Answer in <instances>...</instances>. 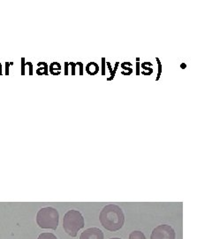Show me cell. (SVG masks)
Returning <instances> with one entry per match:
<instances>
[{
    "instance_id": "3",
    "label": "cell",
    "mask_w": 212,
    "mask_h": 239,
    "mask_svg": "<svg viewBox=\"0 0 212 239\" xmlns=\"http://www.w3.org/2000/svg\"><path fill=\"white\" fill-rule=\"evenodd\" d=\"M58 212L53 207H43L37 212L36 223L41 229H51L55 230L58 226Z\"/></svg>"
},
{
    "instance_id": "9",
    "label": "cell",
    "mask_w": 212,
    "mask_h": 239,
    "mask_svg": "<svg viewBox=\"0 0 212 239\" xmlns=\"http://www.w3.org/2000/svg\"><path fill=\"white\" fill-rule=\"evenodd\" d=\"M129 239H146L141 231H133L129 235Z\"/></svg>"
},
{
    "instance_id": "4",
    "label": "cell",
    "mask_w": 212,
    "mask_h": 239,
    "mask_svg": "<svg viewBox=\"0 0 212 239\" xmlns=\"http://www.w3.org/2000/svg\"><path fill=\"white\" fill-rule=\"evenodd\" d=\"M150 239H175V231L170 225H159L153 230Z\"/></svg>"
},
{
    "instance_id": "13",
    "label": "cell",
    "mask_w": 212,
    "mask_h": 239,
    "mask_svg": "<svg viewBox=\"0 0 212 239\" xmlns=\"http://www.w3.org/2000/svg\"><path fill=\"white\" fill-rule=\"evenodd\" d=\"M148 65H151V63H150V62H142V63L141 64V68L143 69V71H141V72H145V71H148V74L150 75V74L153 73V70H152V67H151V66L148 67L147 66H148Z\"/></svg>"
},
{
    "instance_id": "14",
    "label": "cell",
    "mask_w": 212,
    "mask_h": 239,
    "mask_svg": "<svg viewBox=\"0 0 212 239\" xmlns=\"http://www.w3.org/2000/svg\"><path fill=\"white\" fill-rule=\"evenodd\" d=\"M156 60H157V64H158V74H157V78H156V80L158 81L159 78H160V76H161V74H162V68H163V67H162V64H161V62H160V60H159L158 58L156 59Z\"/></svg>"
},
{
    "instance_id": "8",
    "label": "cell",
    "mask_w": 212,
    "mask_h": 239,
    "mask_svg": "<svg viewBox=\"0 0 212 239\" xmlns=\"http://www.w3.org/2000/svg\"><path fill=\"white\" fill-rule=\"evenodd\" d=\"M39 68L36 70V74L38 75L48 74V65L45 62H39L38 63Z\"/></svg>"
},
{
    "instance_id": "5",
    "label": "cell",
    "mask_w": 212,
    "mask_h": 239,
    "mask_svg": "<svg viewBox=\"0 0 212 239\" xmlns=\"http://www.w3.org/2000/svg\"><path fill=\"white\" fill-rule=\"evenodd\" d=\"M80 239H103V233L98 228H89L81 234Z\"/></svg>"
},
{
    "instance_id": "6",
    "label": "cell",
    "mask_w": 212,
    "mask_h": 239,
    "mask_svg": "<svg viewBox=\"0 0 212 239\" xmlns=\"http://www.w3.org/2000/svg\"><path fill=\"white\" fill-rule=\"evenodd\" d=\"M86 72L89 75H96L99 72V66L96 64V62H89L86 65Z\"/></svg>"
},
{
    "instance_id": "2",
    "label": "cell",
    "mask_w": 212,
    "mask_h": 239,
    "mask_svg": "<svg viewBox=\"0 0 212 239\" xmlns=\"http://www.w3.org/2000/svg\"><path fill=\"white\" fill-rule=\"evenodd\" d=\"M84 218L82 214L77 210H70L65 212L63 219V228L65 232L72 237H75L78 231L84 227Z\"/></svg>"
},
{
    "instance_id": "7",
    "label": "cell",
    "mask_w": 212,
    "mask_h": 239,
    "mask_svg": "<svg viewBox=\"0 0 212 239\" xmlns=\"http://www.w3.org/2000/svg\"><path fill=\"white\" fill-rule=\"evenodd\" d=\"M61 72V66L57 62H52L50 65V73L53 75H59Z\"/></svg>"
},
{
    "instance_id": "17",
    "label": "cell",
    "mask_w": 212,
    "mask_h": 239,
    "mask_svg": "<svg viewBox=\"0 0 212 239\" xmlns=\"http://www.w3.org/2000/svg\"><path fill=\"white\" fill-rule=\"evenodd\" d=\"M136 60H137V63H136V68H137L136 70H137V72H136V74H137V75H139V74H140V72H139V69H140V63H139V60H140V59H139V58H137V59H136Z\"/></svg>"
},
{
    "instance_id": "16",
    "label": "cell",
    "mask_w": 212,
    "mask_h": 239,
    "mask_svg": "<svg viewBox=\"0 0 212 239\" xmlns=\"http://www.w3.org/2000/svg\"><path fill=\"white\" fill-rule=\"evenodd\" d=\"M68 65L72 66V75H75V66H77V62L76 63L70 62V63H68Z\"/></svg>"
},
{
    "instance_id": "10",
    "label": "cell",
    "mask_w": 212,
    "mask_h": 239,
    "mask_svg": "<svg viewBox=\"0 0 212 239\" xmlns=\"http://www.w3.org/2000/svg\"><path fill=\"white\" fill-rule=\"evenodd\" d=\"M106 64H107V66H108V67H109V69H110V72H111V77L107 78V81H111V80L115 77V74H116L117 68H118V66H119V65H120V62H116L115 67H114V70L111 68V66L110 62H106Z\"/></svg>"
},
{
    "instance_id": "18",
    "label": "cell",
    "mask_w": 212,
    "mask_h": 239,
    "mask_svg": "<svg viewBox=\"0 0 212 239\" xmlns=\"http://www.w3.org/2000/svg\"><path fill=\"white\" fill-rule=\"evenodd\" d=\"M111 239H120V238H111Z\"/></svg>"
},
{
    "instance_id": "15",
    "label": "cell",
    "mask_w": 212,
    "mask_h": 239,
    "mask_svg": "<svg viewBox=\"0 0 212 239\" xmlns=\"http://www.w3.org/2000/svg\"><path fill=\"white\" fill-rule=\"evenodd\" d=\"M102 61V75H105V58H103Z\"/></svg>"
},
{
    "instance_id": "12",
    "label": "cell",
    "mask_w": 212,
    "mask_h": 239,
    "mask_svg": "<svg viewBox=\"0 0 212 239\" xmlns=\"http://www.w3.org/2000/svg\"><path fill=\"white\" fill-rule=\"evenodd\" d=\"M120 66H121V67H122V69H124L125 71H122L121 72V74H124V75H130V74L133 73V69H132V67H130V66H126V65H125V62H123V63H121L120 64Z\"/></svg>"
},
{
    "instance_id": "11",
    "label": "cell",
    "mask_w": 212,
    "mask_h": 239,
    "mask_svg": "<svg viewBox=\"0 0 212 239\" xmlns=\"http://www.w3.org/2000/svg\"><path fill=\"white\" fill-rule=\"evenodd\" d=\"M37 239H57L53 233H42Z\"/></svg>"
},
{
    "instance_id": "1",
    "label": "cell",
    "mask_w": 212,
    "mask_h": 239,
    "mask_svg": "<svg viewBox=\"0 0 212 239\" xmlns=\"http://www.w3.org/2000/svg\"><path fill=\"white\" fill-rule=\"evenodd\" d=\"M99 221L104 229L115 232L123 227L125 215L119 205L111 204L103 208L99 215Z\"/></svg>"
}]
</instances>
